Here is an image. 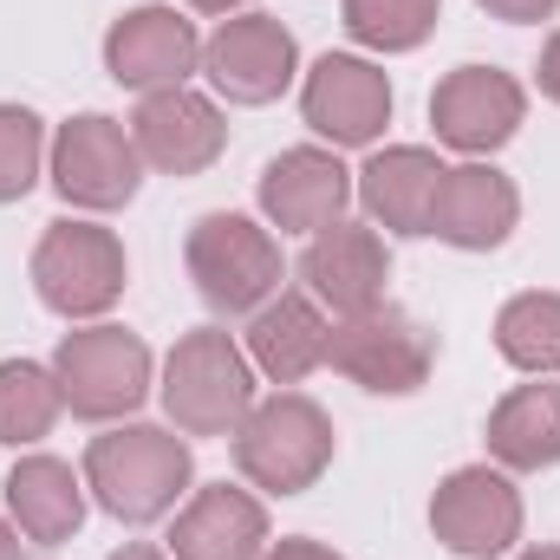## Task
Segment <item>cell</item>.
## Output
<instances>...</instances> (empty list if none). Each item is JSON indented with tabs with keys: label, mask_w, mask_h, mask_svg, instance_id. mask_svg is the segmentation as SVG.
<instances>
[{
	"label": "cell",
	"mask_w": 560,
	"mask_h": 560,
	"mask_svg": "<svg viewBox=\"0 0 560 560\" xmlns=\"http://www.w3.org/2000/svg\"><path fill=\"white\" fill-rule=\"evenodd\" d=\"M189 482H196V456H189V443L176 430L118 423V430L85 443V489L98 495L105 515H118L131 528L170 515Z\"/></svg>",
	"instance_id": "1"
},
{
	"label": "cell",
	"mask_w": 560,
	"mask_h": 560,
	"mask_svg": "<svg viewBox=\"0 0 560 560\" xmlns=\"http://www.w3.org/2000/svg\"><path fill=\"white\" fill-rule=\"evenodd\" d=\"M156 398L183 436H235L255 411V365L222 326H196L170 346Z\"/></svg>",
	"instance_id": "2"
},
{
	"label": "cell",
	"mask_w": 560,
	"mask_h": 560,
	"mask_svg": "<svg viewBox=\"0 0 560 560\" xmlns=\"http://www.w3.org/2000/svg\"><path fill=\"white\" fill-rule=\"evenodd\" d=\"M235 469L268 495H306L332 469V418L306 392L261 398L235 430Z\"/></svg>",
	"instance_id": "3"
},
{
	"label": "cell",
	"mask_w": 560,
	"mask_h": 560,
	"mask_svg": "<svg viewBox=\"0 0 560 560\" xmlns=\"http://www.w3.org/2000/svg\"><path fill=\"white\" fill-rule=\"evenodd\" d=\"M52 378L66 411L85 423H118L150 398V346L125 326H85L66 332L52 352Z\"/></svg>",
	"instance_id": "4"
},
{
	"label": "cell",
	"mask_w": 560,
	"mask_h": 560,
	"mask_svg": "<svg viewBox=\"0 0 560 560\" xmlns=\"http://www.w3.org/2000/svg\"><path fill=\"white\" fill-rule=\"evenodd\" d=\"M183 261H189V280L196 293L215 306V313H261L280 293V242L248 222V215H202L183 242Z\"/></svg>",
	"instance_id": "5"
},
{
	"label": "cell",
	"mask_w": 560,
	"mask_h": 560,
	"mask_svg": "<svg viewBox=\"0 0 560 560\" xmlns=\"http://www.w3.org/2000/svg\"><path fill=\"white\" fill-rule=\"evenodd\" d=\"M326 365L346 372L359 392L411 398V392H423V378L436 372V332L418 326L411 313H398V306H372V313H352V319L332 326Z\"/></svg>",
	"instance_id": "6"
},
{
	"label": "cell",
	"mask_w": 560,
	"mask_h": 560,
	"mask_svg": "<svg viewBox=\"0 0 560 560\" xmlns=\"http://www.w3.org/2000/svg\"><path fill=\"white\" fill-rule=\"evenodd\" d=\"M125 242L98 222H52L33 248V293L59 319H98L125 293Z\"/></svg>",
	"instance_id": "7"
},
{
	"label": "cell",
	"mask_w": 560,
	"mask_h": 560,
	"mask_svg": "<svg viewBox=\"0 0 560 560\" xmlns=\"http://www.w3.org/2000/svg\"><path fill=\"white\" fill-rule=\"evenodd\" d=\"M430 535L450 548L456 560H495L522 541V489L489 469V463H469V469H450L430 495Z\"/></svg>",
	"instance_id": "8"
},
{
	"label": "cell",
	"mask_w": 560,
	"mask_h": 560,
	"mask_svg": "<svg viewBox=\"0 0 560 560\" xmlns=\"http://www.w3.org/2000/svg\"><path fill=\"white\" fill-rule=\"evenodd\" d=\"M138 183H143V156L118 118L85 112V118L59 125V138H52V189L72 209H92V215L125 209L138 196Z\"/></svg>",
	"instance_id": "9"
},
{
	"label": "cell",
	"mask_w": 560,
	"mask_h": 560,
	"mask_svg": "<svg viewBox=\"0 0 560 560\" xmlns=\"http://www.w3.org/2000/svg\"><path fill=\"white\" fill-rule=\"evenodd\" d=\"M202 72L229 105H275L300 72V46L275 13H235L202 39Z\"/></svg>",
	"instance_id": "10"
},
{
	"label": "cell",
	"mask_w": 560,
	"mask_h": 560,
	"mask_svg": "<svg viewBox=\"0 0 560 560\" xmlns=\"http://www.w3.org/2000/svg\"><path fill=\"white\" fill-rule=\"evenodd\" d=\"M300 118L332 143V150H365L392 125V79L372 59L352 52H326L306 85H300Z\"/></svg>",
	"instance_id": "11"
},
{
	"label": "cell",
	"mask_w": 560,
	"mask_h": 560,
	"mask_svg": "<svg viewBox=\"0 0 560 560\" xmlns=\"http://www.w3.org/2000/svg\"><path fill=\"white\" fill-rule=\"evenodd\" d=\"M522 118H528V92H522V79L502 72V66H456V72L430 92V125H436V138L450 143V150H463V156L502 150V143L522 131Z\"/></svg>",
	"instance_id": "12"
},
{
	"label": "cell",
	"mask_w": 560,
	"mask_h": 560,
	"mask_svg": "<svg viewBox=\"0 0 560 560\" xmlns=\"http://www.w3.org/2000/svg\"><path fill=\"white\" fill-rule=\"evenodd\" d=\"M131 143L150 170L163 176H202L222 143H229V125L215 112V98L189 92V85H163V92H143L138 118H131Z\"/></svg>",
	"instance_id": "13"
},
{
	"label": "cell",
	"mask_w": 560,
	"mask_h": 560,
	"mask_svg": "<svg viewBox=\"0 0 560 560\" xmlns=\"http://www.w3.org/2000/svg\"><path fill=\"white\" fill-rule=\"evenodd\" d=\"M196 66H202V39H196V20H183L176 7H131L105 33V72L131 92L189 85Z\"/></svg>",
	"instance_id": "14"
},
{
	"label": "cell",
	"mask_w": 560,
	"mask_h": 560,
	"mask_svg": "<svg viewBox=\"0 0 560 560\" xmlns=\"http://www.w3.org/2000/svg\"><path fill=\"white\" fill-rule=\"evenodd\" d=\"M300 280H306V293H313L319 306H332L339 319H352V313L385 306L392 255H385L378 229H365V222H332V229H319V235L306 242Z\"/></svg>",
	"instance_id": "15"
},
{
	"label": "cell",
	"mask_w": 560,
	"mask_h": 560,
	"mask_svg": "<svg viewBox=\"0 0 560 560\" xmlns=\"http://www.w3.org/2000/svg\"><path fill=\"white\" fill-rule=\"evenodd\" d=\"M346 202H352V170L319 143L280 150L261 170V215L280 235H319V229L346 222Z\"/></svg>",
	"instance_id": "16"
},
{
	"label": "cell",
	"mask_w": 560,
	"mask_h": 560,
	"mask_svg": "<svg viewBox=\"0 0 560 560\" xmlns=\"http://www.w3.org/2000/svg\"><path fill=\"white\" fill-rule=\"evenodd\" d=\"M515 222H522V196L495 163L443 170V189H436V209H430L436 242H450L463 255H489V248H502L515 235Z\"/></svg>",
	"instance_id": "17"
},
{
	"label": "cell",
	"mask_w": 560,
	"mask_h": 560,
	"mask_svg": "<svg viewBox=\"0 0 560 560\" xmlns=\"http://www.w3.org/2000/svg\"><path fill=\"white\" fill-rule=\"evenodd\" d=\"M268 509L248 489L209 482L189 495V509L170 528V555L176 560H268Z\"/></svg>",
	"instance_id": "18"
},
{
	"label": "cell",
	"mask_w": 560,
	"mask_h": 560,
	"mask_svg": "<svg viewBox=\"0 0 560 560\" xmlns=\"http://www.w3.org/2000/svg\"><path fill=\"white\" fill-rule=\"evenodd\" d=\"M436 189H443V163H436V150H423V143H392V150H378V156L359 170V183H352V196L365 202V215H372L378 229H392V235H430Z\"/></svg>",
	"instance_id": "19"
},
{
	"label": "cell",
	"mask_w": 560,
	"mask_h": 560,
	"mask_svg": "<svg viewBox=\"0 0 560 560\" xmlns=\"http://www.w3.org/2000/svg\"><path fill=\"white\" fill-rule=\"evenodd\" d=\"M7 515L33 548H59L85 528V476L59 456H20L7 476Z\"/></svg>",
	"instance_id": "20"
},
{
	"label": "cell",
	"mask_w": 560,
	"mask_h": 560,
	"mask_svg": "<svg viewBox=\"0 0 560 560\" xmlns=\"http://www.w3.org/2000/svg\"><path fill=\"white\" fill-rule=\"evenodd\" d=\"M326 339H332V326H326L319 300H306V293H275V300L248 319V365L268 372L275 385H300L306 372L326 365Z\"/></svg>",
	"instance_id": "21"
},
{
	"label": "cell",
	"mask_w": 560,
	"mask_h": 560,
	"mask_svg": "<svg viewBox=\"0 0 560 560\" xmlns=\"http://www.w3.org/2000/svg\"><path fill=\"white\" fill-rule=\"evenodd\" d=\"M489 456L502 469H555L560 463V385H515L489 411Z\"/></svg>",
	"instance_id": "22"
},
{
	"label": "cell",
	"mask_w": 560,
	"mask_h": 560,
	"mask_svg": "<svg viewBox=\"0 0 560 560\" xmlns=\"http://www.w3.org/2000/svg\"><path fill=\"white\" fill-rule=\"evenodd\" d=\"M495 352L515 372H535V378L560 372V293H541V287L515 293L495 313Z\"/></svg>",
	"instance_id": "23"
},
{
	"label": "cell",
	"mask_w": 560,
	"mask_h": 560,
	"mask_svg": "<svg viewBox=\"0 0 560 560\" xmlns=\"http://www.w3.org/2000/svg\"><path fill=\"white\" fill-rule=\"evenodd\" d=\"M66 411L59 398V378L52 365H33V359H7L0 365V443L20 450V443H39Z\"/></svg>",
	"instance_id": "24"
},
{
	"label": "cell",
	"mask_w": 560,
	"mask_h": 560,
	"mask_svg": "<svg viewBox=\"0 0 560 560\" xmlns=\"http://www.w3.org/2000/svg\"><path fill=\"white\" fill-rule=\"evenodd\" d=\"M436 20L443 0H346V33L372 52H418Z\"/></svg>",
	"instance_id": "25"
},
{
	"label": "cell",
	"mask_w": 560,
	"mask_h": 560,
	"mask_svg": "<svg viewBox=\"0 0 560 560\" xmlns=\"http://www.w3.org/2000/svg\"><path fill=\"white\" fill-rule=\"evenodd\" d=\"M46 163V125L26 105H0V202H20L39 183Z\"/></svg>",
	"instance_id": "26"
},
{
	"label": "cell",
	"mask_w": 560,
	"mask_h": 560,
	"mask_svg": "<svg viewBox=\"0 0 560 560\" xmlns=\"http://www.w3.org/2000/svg\"><path fill=\"white\" fill-rule=\"evenodd\" d=\"M489 20H509V26H535V20H555L560 0H476Z\"/></svg>",
	"instance_id": "27"
},
{
	"label": "cell",
	"mask_w": 560,
	"mask_h": 560,
	"mask_svg": "<svg viewBox=\"0 0 560 560\" xmlns=\"http://www.w3.org/2000/svg\"><path fill=\"white\" fill-rule=\"evenodd\" d=\"M268 560H346V555H332L326 541H306V535H293V541H275V548H268Z\"/></svg>",
	"instance_id": "28"
},
{
	"label": "cell",
	"mask_w": 560,
	"mask_h": 560,
	"mask_svg": "<svg viewBox=\"0 0 560 560\" xmlns=\"http://www.w3.org/2000/svg\"><path fill=\"white\" fill-rule=\"evenodd\" d=\"M541 92H548V98L560 105V33L548 39V46H541Z\"/></svg>",
	"instance_id": "29"
},
{
	"label": "cell",
	"mask_w": 560,
	"mask_h": 560,
	"mask_svg": "<svg viewBox=\"0 0 560 560\" xmlns=\"http://www.w3.org/2000/svg\"><path fill=\"white\" fill-rule=\"evenodd\" d=\"M26 555V541H20V528L13 522H0V560H20Z\"/></svg>",
	"instance_id": "30"
},
{
	"label": "cell",
	"mask_w": 560,
	"mask_h": 560,
	"mask_svg": "<svg viewBox=\"0 0 560 560\" xmlns=\"http://www.w3.org/2000/svg\"><path fill=\"white\" fill-rule=\"evenodd\" d=\"M112 560H163V555H156V548H143V541H131V548H118Z\"/></svg>",
	"instance_id": "31"
},
{
	"label": "cell",
	"mask_w": 560,
	"mask_h": 560,
	"mask_svg": "<svg viewBox=\"0 0 560 560\" xmlns=\"http://www.w3.org/2000/svg\"><path fill=\"white\" fill-rule=\"evenodd\" d=\"M183 7H202V13H229V7H248V0H183Z\"/></svg>",
	"instance_id": "32"
},
{
	"label": "cell",
	"mask_w": 560,
	"mask_h": 560,
	"mask_svg": "<svg viewBox=\"0 0 560 560\" xmlns=\"http://www.w3.org/2000/svg\"><path fill=\"white\" fill-rule=\"evenodd\" d=\"M522 560H560V548H528Z\"/></svg>",
	"instance_id": "33"
}]
</instances>
